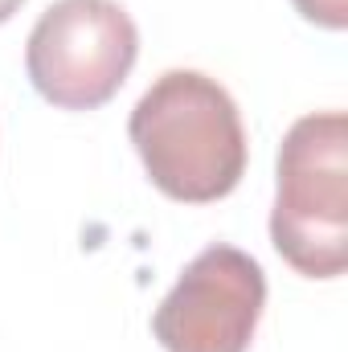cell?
Listing matches in <instances>:
<instances>
[{
	"label": "cell",
	"instance_id": "cell-4",
	"mask_svg": "<svg viewBox=\"0 0 348 352\" xmlns=\"http://www.w3.org/2000/svg\"><path fill=\"white\" fill-rule=\"evenodd\" d=\"M266 307L259 258L230 242L205 246L180 270L152 316L164 352H246Z\"/></svg>",
	"mask_w": 348,
	"mask_h": 352
},
{
	"label": "cell",
	"instance_id": "cell-3",
	"mask_svg": "<svg viewBox=\"0 0 348 352\" xmlns=\"http://www.w3.org/2000/svg\"><path fill=\"white\" fill-rule=\"evenodd\" d=\"M140 58V29L119 0H54L25 41L33 90L62 111L111 102Z\"/></svg>",
	"mask_w": 348,
	"mask_h": 352
},
{
	"label": "cell",
	"instance_id": "cell-1",
	"mask_svg": "<svg viewBox=\"0 0 348 352\" xmlns=\"http://www.w3.org/2000/svg\"><path fill=\"white\" fill-rule=\"evenodd\" d=\"M127 135L152 184L184 205L230 197L250 156L234 94L201 70H164L131 107Z\"/></svg>",
	"mask_w": 348,
	"mask_h": 352
},
{
	"label": "cell",
	"instance_id": "cell-6",
	"mask_svg": "<svg viewBox=\"0 0 348 352\" xmlns=\"http://www.w3.org/2000/svg\"><path fill=\"white\" fill-rule=\"evenodd\" d=\"M21 4H25V0H0V25H4V21H8V16L21 8Z\"/></svg>",
	"mask_w": 348,
	"mask_h": 352
},
{
	"label": "cell",
	"instance_id": "cell-5",
	"mask_svg": "<svg viewBox=\"0 0 348 352\" xmlns=\"http://www.w3.org/2000/svg\"><path fill=\"white\" fill-rule=\"evenodd\" d=\"M291 4L303 21H312L320 29H332V33L348 29V0H291Z\"/></svg>",
	"mask_w": 348,
	"mask_h": 352
},
{
	"label": "cell",
	"instance_id": "cell-2",
	"mask_svg": "<svg viewBox=\"0 0 348 352\" xmlns=\"http://www.w3.org/2000/svg\"><path fill=\"white\" fill-rule=\"evenodd\" d=\"M274 250L307 278H340L348 266V115L312 111L279 144Z\"/></svg>",
	"mask_w": 348,
	"mask_h": 352
}]
</instances>
